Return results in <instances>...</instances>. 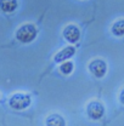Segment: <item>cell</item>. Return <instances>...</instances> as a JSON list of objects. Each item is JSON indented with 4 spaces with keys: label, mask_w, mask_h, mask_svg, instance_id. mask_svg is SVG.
I'll return each instance as SVG.
<instances>
[{
    "label": "cell",
    "mask_w": 124,
    "mask_h": 126,
    "mask_svg": "<svg viewBox=\"0 0 124 126\" xmlns=\"http://www.w3.org/2000/svg\"><path fill=\"white\" fill-rule=\"evenodd\" d=\"M76 53V47L74 46H66L63 47L61 51H59L55 56H54V62L55 63H62L64 61L71 60Z\"/></svg>",
    "instance_id": "8992f818"
},
{
    "label": "cell",
    "mask_w": 124,
    "mask_h": 126,
    "mask_svg": "<svg viewBox=\"0 0 124 126\" xmlns=\"http://www.w3.org/2000/svg\"><path fill=\"white\" fill-rule=\"evenodd\" d=\"M119 102L124 104V87L121 90V92H119Z\"/></svg>",
    "instance_id": "8fae6325"
},
{
    "label": "cell",
    "mask_w": 124,
    "mask_h": 126,
    "mask_svg": "<svg viewBox=\"0 0 124 126\" xmlns=\"http://www.w3.org/2000/svg\"><path fill=\"white\" fill-rule=\"evenodd\" d=\"M37 35H38V31H37L35 26L29 24V23L21 26L17 29V32H16V38L22 44H29V43H32L37 38Z\"/></svg>",
    "instance_id": "7a4b0ae2"
},
{
    "label": "cell",
    "mask_w": 124,
    "mask_h": 126,
    "mask_svg": "<svg viewBox=\"0 0 124 126\" xmlns=\"http://www.w3.org/2000/svg\"><path fill=\"white\" fill-rule=\"evenodd\" d=\"M18 6L17 0H0V10L6 12V14H11L14 12Z\"/></svg>",
    "instance_id": "ba28073f"
},
{
    "label": "cell",
    "mask_w": 124,
    "mask_h": 126,
    "mask_svg": "<svg viewBox=\"0 0 124 126\" xmlns=\"http://www.w3.org/2000/svg\"><path fill=\"white\" fill-rule=\"evenodd\" d=\"M88 68H89V72L97 79L103 78L106 75V73H107V63L105 62L103 60H101V58L93 60L91 62L89 63Z\"/></svg>",
    "instance_id": "277c9868"
},
{
    "label": "cell",
    "mask_w": 124,
    "mask_h": 126,
    "mask_svg": "<svg viewBox=\"0 0 124 126\" xmlns=\"http://www.w3.org/2000/svg\"><path fill=\"white\" fill-rule=\"evenodd\" d=\"M32 104L31 94L24 92H15L9 98V106L15 110H24Z\"/></svg>",
    "instance_id": "6da1fadb"
},
{
    "label": "cell",
    "mask_w": 124,
    "mask_h": 126,
    "mask_svg": "<svg viewBox=\"0 0 124 126\" xmlns=\"http://www.w3.org/2000/svg\"><path fill=\"white\" fill-rule=\"evenodd\" d=\"M63 38L69 43V44H76L78 40L80 39V31L77 26L74 24H68L67 27H64V29L62 32Z\"/></svg>",
    "instance_id": "5b68a950"
},
{
    "label": "cell",
    "mask_w": 124,
    "mask_h": 126,
    "mask_svg": "<svg viewBox=\"0 0 124 126\" xmlns=\"http://www.w3.org/2000/svg\"><path fill=\"white\" fill-rule=\"evenodd\" d=\"M111 32L114 36H123L124 35V19H118L116 21L112 27H111Z\"/></svg>",
    "instance_id": "9c48e42d"
},
{
    "label": "cell",
    "mask_w": 124,
    "mask_h": 126,
    "mask_svg": "<svg viewBox=\"0 0 124 126\" xmlns=\"http://www.w3.org/2000/svg\"><path fill=\"white\" fill-rule=\"evenodd\" d=\"M45 125L46 126H66V120L61 114L52 113L45 119Z\"/></svg>",
    "instance_id": "52a82bcc"
},
{
    "label": "cell",
    "mask_w": 124,
    "mask_h": 126,
    "mask_svg": "<svg viewBox=\"0 0 124 126\" xmlns=\"http://www.w3.org/2000/svg\"><path fill=\"white\" fill-rule=\"evenodd\" d=\"M85 110H86V115H88L89 119H91L94 121H97V120L103 118L106 108H105L103 103H101L100 101H90L86 104Z\"/></svg>",
    "instance_id": "3957f363"
},
{
    "label": "cell",
    "mask_w": 124,
    "mask_h": 126,
    "mask_svg": "<svg viewBox=\"0 0 124 126\" xmlns=\"http://www.w3.org/2000/svg\"><path fill=\"white\" fill-rule=\"evenodd\" d=\"M74 70V64L73 62H71L69 60L68 61H64L60 64V72H61L63 75H69L72 74Z\"/></svg>",
    "instance_id": "30bf717a"
}]
</instances>
